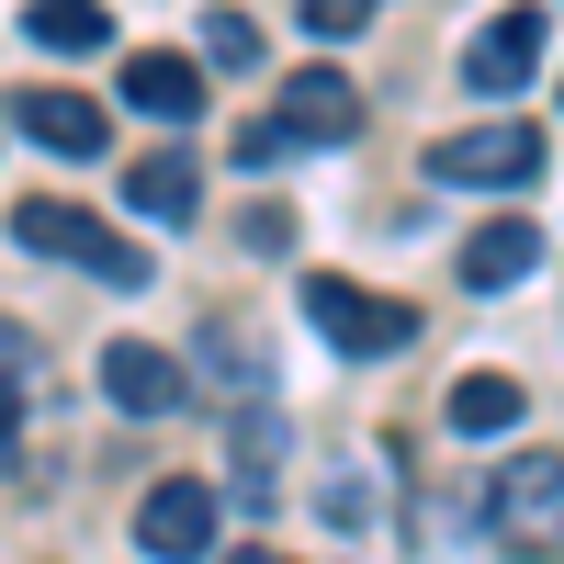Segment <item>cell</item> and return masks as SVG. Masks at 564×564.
<instances>
[{
  "mask_svg": "<svg viewBox=\"0 0 564 564\" xmlns=\"http://www.w3.org/2000/svg\"><path fill=\"white\" fill-rule=\"evenodd\" d=\"M12 238L23 249H45V260H68V271H90L102 294H148V249L135 238H113V226H90L79 204H57V193H34V204H12Z\"/></svg>",
  "mask_w": 564,
  "mask_h": 564,
  "instance_id": "obj_1",
  "label": "cell"
},
{
  "mask_svg": "<svg viewBox=\"0 0 564 564\" xmlns=\"http://www.w3.org/2000/svg\"><path fill=\"white\" fill-rule=\"evenodd\" d=\"M542 124H463L430 148V181L441 193H520V181H542Z\"/></svg>",
  "mask_w": 564,
  "mask_h": 564,
  "instance_id": "obj_2",
  "label": "cell"
},
{
  "mask_svg": "<svg viewBox=\"0 0 564 564\" xmlns=\"http://www.w3.org/2000/svg\"><path fill=\"white\" fill-rule=\"evenodd\" d=\"M305 316H316V339H327V350H350V361H395V350L417 339V305L361 294V282H339V271H316V282H305Z\"/></svg>",
  "mask_w": 564,
  "mask_h": 564,
  "instance_id": "obj_3",
  "label": "cell"
},
{
  "mask_svg": "<svg viewBox=\"0 0 564 564\" xmlns=\"http://www.w3.org/2000/svg\"><path fill=\"white\" fill-rule=\"evenodd\" d=\"M486 520H497L508 553H564V452H520V463H497Z\"/></svg>",
  "mask_w": 564,
  "mask_h": 564,
  "instance_id": "obj_4",
  "label": "cell"
},
{
  "mask_svg": "<svg viewBox=\"0 0 564 564\" xmlns=\"http://www.w3.org/2000/svg\"><path fill=\"white\" fill-rule=\"evenodd\" d=\"M135 553L148 564H204L215 553V486H193V475L148 486L135 497Z\"/></svg>",
  "mask_w": 564,
  "mask_h": 564,
  "instance_id": "obj_5",
  "label": "cell"
},
{
  "mask_svg": "<svg viewBox=\"0 0 564 564\" xmlns=\"http://www.w3.org/2000/svg\"><path fill=\"white\" fill-rule=\"evenodd\" d=\"M271 135H282V148H350V135H361V90L339 68H294L282 102H271Z\"/></svg>",
  "mask_w": 564,
  "mask_h": 564,
  "instance_id": "obj_6",
  "label": "cell"
},
{
  "mask_svg": "<svg viewBox=\"0 0 564 564\" xmlns=\"http://www.w3.org/2000/svg\"><path fill=\"white\" fill-rule=\"evenodd\" d=\"M102 395H113L124 417H170L181 395H193V361L159 350V339H113V350H102Z\"/></svg>",
  "mask_w": 564,
  "mask_h": 564,
  "instance_id": "obj_7",
  "label": "cell"
},
{
  "mask_svg": "<svg viewBox=\"0 0 564 564\" xmlns=\"http://www.w3.org/2000/svg\"><path fill=\"white\" fill-rule=\"evenodd\" d=\"M531 68H542V12H497L475 45H463V79L486 90V102H508V90H531Z\"/></svg>",
  "mask_w": 564,
  "mask_h": 564,
  "instance_id": "obj_8",
  "label": "cell"
},
{
  "mask_svg": "<svg viewBox=\"0 0 564 564\" xmlns=\"http://www.w3.org/2000/svg\"><path fill=\"white\" fill-rule=\"evenodd\" d=\"M12 124L34 135V148H57V159H102V148H113V113L79 102V90H23Z\"/></svg>",
  "mask_w": 564,
  "mask_h": 564,
  "instance_id": "obj_9",
  "label": "cell"
},
{
  "mask_svg": "<svg viewBox=\"0 0 564 564\" xmlns=\"http://www.w3.org/2000/svg\"><path fill=\"white\" fill-rule=\"evenodd\" d=\"M124 102L148 113V124H193L204 113V68L170 57V45H135V57H124Z\"/></svg>",
  "mask_w": 564,
  "mask_h": 564,
  "instance_id": "obj_10",
  "label": "cell"
},
{
  "mask_svg": "<svg viewBox=\"0 0 564 564\" xmlns=\"http://www.w3.org/2000/svg\"><path fill=\"white\" fill-rule=\"evenodd\" d=\"M124 204L148 215V226H193V204H204V170H193V148H148L124 170Z\"/></svg>",
  "mask_w": 564,
  "mask_h": 564,
  "instance_id": "obj_11",
  "label": "cell"
},
{
  "mask_svg": "<svg viewBox=\"0 0 564 564\" xmlns=\"http://www.w3.org/2000/svg\"><path fill=\"white\" fill-rule=\"evenodd\" d=\"M531 260H542V226H520V215H497V226L463 238V282H475V294H508Z\"/></svg>",
  "mask_w": 564,
  "mask_h": 564,
  "instance_id": "obj_12",
  "label": "cell"
},
{
  "mask_svg": "<svg viewBox=\"0 0 564 564\" xmlns=\"http://www.w3.org/2000/svg\"><path fill=\"white\" fill-rule=\"evenodd\" d=\"M23 34L57 45V57H102V45H113V12H102V0H34Z\"/></svg>",
  "mask_w": 564,
  "mask_h": 564,
  "instance_id": "obj_13",
  "label": "cell"
},
{
  "mask_svg": "<svg viewBox=\"0 0 564 564\" xmlns=\"http://www.w3.org/2000/svg\"><path fill=\"white\" fill-rule=\"evenodd\" d=\"M452 430H520V384H508V372H463L452 384Z\"/></svg>",
  "mask_w": 564,
  "mask_h": 564,
  "instance_id": "obj_14",
  "label": "cell"
},
{
  "mask_svg": "<svg viewBox=\"0 0 564 564\" xmlns=\"http://www.w3.org/2000/svg\"><path fill=\"white\" fill-rule=\"evenodd\" d=\"M204 57H226V68H249V57H260V34H249V12H204Z\"/></svg>",
  "mask_w": 564,
  "mask_h": 564,
  "instance_id": "obj_15",
  "label": "cell"
},
{
  "mask_svg": "<svg viewBox=\"0 0 564 564\" xmlns=\"http://www.w3.org/2000/svg\"><path fill=\"white\" fill-rule=\"evenodd\" d=\"M294 12H305V34L339 45V34H361V23H372V0H294Z\"/></svg>",
  "mask_w": 564,
  "mask_h": 564,
  "instance_id": "obj_16",
  "label": "cell"
},
{
  "mask_svg": "<svg viewBox=\"0 0 564 564\" xmlns=\"http://www.w3.org/2000/svg\"><path fill=\"white\" fill-rule=\"evenodd\" d=\"M238 238L282 260V249H294V204H249V215H238Z\"/></svg>",
  "mask_w": 564,
  "mask_h": 564,
  "instance_id": "obj_17",
  "label": "cell"
},
{
  "mask_svg": "<svg viewBox=\"0 0 564 564\" xmlns=\"http://www.w3.org/2000/svg\"><path fill=\"white\" fill-rule=\"evenodd\" d=\"M282 159H294V148L271 135V113H260V124H238V170H282Z\"/></svg>",
  "mask_w": 564,
  "mask_h": 564,
  "instance_id": "obj_18",
  "label": "cell"
},
{
  "mask_svg": "<svg viewBox=\"0 0 564 564\" xmlns=\"http://www.w3.org/2000/svg\"><path fill=\"white\" fill-rule=\"evenodd\" d=\"M12 430H23V395H12V384H0V452H12Z\"/></svg>",
  "mask_w": 564,
  "mask_h": 564,
  "instance_id": "obj_19",
  "label": "cell"
},
{
  "mask_svg": "<svg viewBox=\"0 0 564 564\" xmlns=\"http://www.w3.org/2000/svg\"><path fill=\"white\" fill-rule=\"evenodd\" d=\"M226 564H294V553H271V542H260V553H226Z\"/></svg>",
  "mask_w": 564,
  "mask_h": 564,
  "instance_id": "obj_20",
  "label": "cell"
},
{
  "mask_svg": "<svg viewBox=\"0 0 564 564\" xmlns=\"http://www.w3.org/2000/svg\"><path fill=\"white\" fill-rule=\"evenodd\" d=\"M0 350H12V339H0Z\"/></svg>",
  "mask_w": 564,
  "mask_h": 564,
  "instance_id": "obj_21",
  "label": "cell"
}]
</instances>
